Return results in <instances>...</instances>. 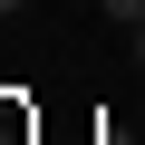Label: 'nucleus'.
Returning <instances> with one entry per match:
<instances>
[{
    "mask_svg": "<svg viewBox=\"0 0 145 145\" xmlns=\"http://www.w3.org/2000/svg\"><path fill=\"white\" fill-rule=\"evenodd\" d=\"M135 68H145V29H135Z\"/></svg>",
    "mask_w": 145,
    "mask_h": 145,
    "instance_id": "7ed1b4c3",
    "label": "nucleus"
},
{
    "mask_svg": "<svg viewBox=\"0 0 145 145\" xmlns=\"http://www.w3.org/2000/svg\"><path fill=\"white\" fill-rule=\"evenodd\" d=\"M106 20H126V29H145V0H106Z\"/></svg>",
    "mask_w": 145,
    "mask_h": 145,
    "instance_id": "f257e3e1",
    "label": "nucleus"
},
{
    "mask_svg": "<svg viewBox=\"0 0 145 145\" xmlns=\"http://www.w3.org/2000/svg\"><path fill=\"white\" fill-rule=\"evenodd\" d=\"M20 10H29V0H0V20H20Z\"/></svg>",
    "mask_w": 145,
    "mask_h": 145,
    "instance_id": "f03ea898",
    "label": "nucleus"
}]
</instances>
